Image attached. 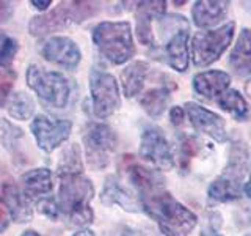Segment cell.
Masks as SVG:
<instances>
[{
	"label": "cell",
	"mask_w": 251,
	"mask_h": 236,
	"mask_svg": "<svg viewBox=\"0 0 251 236\" xmlns=\"http://www.w3.org/2000/svg\"><path fill=\"white\" fill-rule=\"evenodd\" d=\"M27 84L46 104L55 109L66 107L69 101L68 79L55 71H44L38 65H30L27 71Z\"/></svg>",
	"instance_id": "5b68a950"
},
{
	"label": "cell",
	"mask_w": 251,
	"mask_h": 236,
	"mask_svg": "<svg viewBox=\"0 0 251 236\" xmlns=\"http://www.w3.org/2000/svg\"><path fill=\"white\" fill-rule=\"evenodd\" d=\"M214 236H222V235H218V233H217V235H214Z\"/></svg>",
	"instance_id": "60d3db41"
},
{
	"label": "cell",
	"mask_w": 251,
	"mask_h": 236,
	"mask_svg": "<svg viewBox=\"0 0 251 236\" xmlns=\"http://www.w3.org/2000/svg\"><path fill=\"white\" fill-rule=\"evenodd\" d=\"M22 236H41V235H38V233L33 232V230H28V232H24Z\"/></svg>",
	"instance_id": "f35d334b"
},
{
	"label": "cell",
	"mask_w": 251,
	"mask_h": 236,
	"mask_svg": "<svg viewBox=\"0 0 251 236\" xmlns=\"http://www.w3.org/2000/svg\"><path fill=\"white\" fill-rule=\"evenodd\" d=\"M120 167L127 175L130 183L138 189L140 195L155 191V189H160L163 186V179L155 172L140 165L133 159V156H123Z\"/></svg>",
	"instance_id": "9a60e30c"
},
{
	"label": "cell",
	"mask_w": 251,
	"mask_h": 236,
	"mask_svg": "<svg viewBox=\"0 0 251 236\" xmlns=\"http://www.w3.org/2000/svg\"><path fill=\"white\" fill-rule=\"evenodd\" d=\"M229 8V2H196L193 5V21L198 27L215 26L225 16Z\"/></svg>",
	"instance_id": "ffe728a7"
},
{
	"label": "cell",
	"mask_w": 251,
	"mask_h": 236,
	"mask_svg": "<svg viewBox=\"0 0 251 236\" xmlns=\"http://www.w3.org/2000/svg\"><path fill=\"white\" fill-rule=\"evenodd\" d=\"M10 217H11L10 209H8L3 200H0V233H2L8 227V224H10Z\"/></svg>",
	"instance_id": "1f68e13d"
},
{
	"label": "cell",
	"mask_w": 251,
	"mask_h": 236,
	"mask_svg": "<svg viewBox=\"0 0 251 236\" xmlns=\"http://www.w3.org/2000/svg\"><path fill=\"white\" fill-rule=\"evenodd\" d=\"M43 57L55 65H60L66 69H74L80 63L82 54L78 46L73 39L65 36H53L47 39L43 46Z\"/></svg>",
	"instance_id": "4fadbf2b"
},
{
	"label": "cell",
	"mask_w": 251,
	"mask_h": 236,
	"mask_svg": "<svg viewBox=\"0 0 251 236\" xmlns=\"http://www.w3.org/2000/svg\"><path fill=\"white\" fill-rule=\"evenodd\" d=\"M168 101H170V90L165 88V87H159V88L146 91L141 96L140 104L149 117L159 118L165 112V109H167Z\"/></svg>",
	"instance_id": "cb8c5ba5"
},
{
	"label": "cell",
	"mask_w": 251,
	"mask_h": 236,
	"mask_svg": "<svg viewBox=\"0 0 251 236\" xmlns=\"http://www.w3.org/2000/svg\"><path fill=\"white\" fill-rule=\"evenodd\" d=\"M140 156L145 161L151 162L159 170H170L175 161H173L171 147L163 132L157 128H148L141 136Z\"/></svg>",
	"instance_id": "7c38bea8"
},
{
	"label": "cell",
	"mask_w": 251,
	"mask_h": 236,
	"mask_svg": "<svg viewBox=\"0 0 251 236\" xmlns=\"http://www.w3.org/2000/svg\"><path fill=\"white\" fill-rule=\"evenodd\" d=\"M16 73L11 66H0V106L6 101L13 90Z\"/></svg>",
	"instance_id": "f1b7e54d"
},
{
	"label": "cell",
	"mask_w": 251,
	"mask_h": 236,
	"mask_svg": "<svg viewBox=\"0 0 251 236\" xmlns=\"http://www.w3.org/2000/svg\"><path fill=\"white\" fill-rule=\"evenodd\" d=\"M234 22H227L215 30L198 31L192 39V59L196 66H209L222 57L234 36Z\"/></svg>",
	"instance_id": "8992f818"
},
{
	"label": "cell",
	"mask_w": 251,
	"mask_h": 236,
	"mask_svg": "<svg viewBox=\"0 0 251 236\" xmlns=\"http://www.w3.org/2000/svg\"><path fill=\"white\" fill-rule=\"evenodd\" d=\"M18 41L11 36L0 35V66H10L16 52H18Z\"/></svg>",
	"instance_id": "83f0119b"
},
{
	"label": "cell",
	"mask_w": 251,
	"mask_h": 236,
	"mask_svg": "<svg viewBox=\"0 0 251 236\" xmlns=\"http://www.w3.org/2000/svg\"><path fill=\"white\" fill-rule=\"evenodd\" d=\"M231 77L223 71H204L193 77L195 91L207 99H218L225 91H227Z\"/></svg>",
	"instance_id": "e0dca14e"
},
{
	"label": "cell",
	"mask_w": 251,
	"mask_h": 236,
	"mask_svg": "<svg viewBox=\"0 0 251 236\" xmlns=\"http://www.w3.org/2000/svg\"><path fill=\"white\" fill-rule=\"evenodd\" d=\"M229 65L237 74H251V29L242 30L229 55Z\"/></svg>",
	"instance_id": "44dd1931"
},
{
	"label": "cell",
	"mask_w": 251,
	"mask_h": 236,
	"mask_svg": "<svg viewBox=\"0 0 251 236\" xmlns=\"http://www.w3.org/2000/svg\"><path fill=\"white\" fill-rule=\"evenodd\" d=\"M185 112L190 118L195 129H198L204 134H207L217 142H226L227 134L225 129V120L220 115L210 112V110L201 107L196 102H187Z\"/></svg>",
	"instance_id": "5bb4252c"
},
{
	"label": "cell",
	"mask_w": 251,
	"mask_h": 236,
	"mask_svg": "<svg viewBox=\"0 0 251 236\" xmlns=\"http://www.w3.org/2000/svg\"><path fill=\"white\" fill-rule=\"evenodd\" d=\"M74 236H94V233L91 230H82V232H77Z\"/></svg>",
	"instance_id": "d590c367"
},
{
	"label": "cell",
	"mask_w": 251,
	"mask_h": 236,
	"mask_svg": "<svg viewBox=\"0 0 251 236\" xmlns=\"http://www.w3.org/2000/svg\"><path fill=\"white\" fill-rule=\"evenodd\" d=\"M149 71V65L146 61H133L123 71L121 74V82H123V90L127 98L135 96L143 88L146 74Z\"/></svg>",
	"instance_id": "7402d4cb"
},
{
	"label": "cell",
	"mask_w": 251,
	"mask_h": 236,
	"mask_svg": "<svg viewBox=\"0 0 251 236\" xmlns=\"http://www.w3.org/2000/svg\"><path fill=\"white\" fill-rule=\"evenodd\" d=\"M93 41L113 65H123L135 54L129 22H100L93 30Z\"/></svg>",
	"instance_id": "3957f363"
},
{
	"label": "cell",
	"mask_w": 251,
	"mask_h": 236,
	"mask_svg": "<svg viewBox=\"0 0 251 236\" xmlns=\"http://www.w3.org/2000/svg\"><path fill=\"white\" fill-rule=\"evenodd\" d=\"M38 209H39V212H43V214L47 216L49 219H57L60 214L58 203L53 199H41L38 202Z\"/></svg>",
	"instance_id": "4dcf8cb0"
},
{
	"label": "cell",
	"mask_w": 251,
	"mask_h": 236,
	"mask_svg": "<svg viewBox=\"0 0 251 236\" xmlns=\"http://www.w3.org/2000/svg\"><path fill=\"white\" fill-rule=\"evenodd\" d=\"M13 13V5L10 2H0V22L6 21Z\"/></svg>",
	"instance_id": "836d02e7"
},
{
	"label": "cell",
	"mask_w": 251,
	"mask_h": 236,
	"mask_svg": "<svg viewBox=\"0 0 251 236\" xmlns=\"http://www.w3.org/2000/svg\"><path fill=\"white\" fill-rule=\"evenodd\" d=\"M102 202L107 205L116 203V205H120L121 208H124L126 211H132V212L140 209L135 199H133V197L126 191L113 177L107 178L104 191H102Z\"/></svg>",
	"instance_id": "603a6c76"
},
{
	"label": "cell",
	"mask_w": 251,
	"mask_h": 236,
	"mask_svg": "<svg viewBox=\"0 0 251 236\" xmlns=\"http://www.w3.org/2000/svg\"><path fill=\"white\" fill-rule=\"evenodd\" d=\"M85 153L93 169H104L116 149V136L107 124L91 123L83 134Z\"/></svg>",
	"instance_id": "52a82bcc"
},
{
	"label": "cell",
	"mask_w": 251,
	"mask_h": 236,
	"mask_svg": "<svg viewBox=\"0 0 251 236\" xmlns=\"http://www.w3.org/2000/svg\"><path fill=\"white\" fill-rule=\"evenodd\" d=\"M245 90H247V93H248L250 96H251V81H250V82L247 84V88H245Z\"/></svg>",
	"instance_id": "ab89813d"
},
{
	"label": "cell",
	"mask_w": 251,
	"mask_h": 236,
	"mask_svg": "<svg viewBox=\"0 0 251 236\" xmlns=\"http://www.w3.org/2000/svg\"><path fill=\"white\" fill-rule=\"evenodd\" d=\"M167 11V2H140L137 6V35L145 46L154 43L151 24L152 19H159Z\"/></svg>",
	"instance_id": "2e32d148"
},
{
	"label": "cell",
	"mask_w": 251,
	"mask_h": 236,
	"mask_svg": "<svg viewBox=\"0 0 251 236\" xmlns=\"http://www.w3.org/2000/svg\"><path fill=\"white\" fill-rule=\"evenodd\" d=\"M71 129H73V123L69 120L50 118L47 115H36L31 121V132L36 139V144L47 153L60 147L69 137Z\"/></svg>",
	"instance_id": "8fae6325"
},
{
	"label": "cell",
	"mask_w": 251,
	"mask_h": 236,
	"mask_svg": "<svg viewBox=\"0 0 251 236\" xmlns=\"http://www.w3.org/2000/svg\"><path fill=\"white\" fill-rule=\"evenodd\" d=\"M94 195V189L90 179L80 173L60 175L58 189V208L69 222V225L85 227L93 222V211L90 202Z\"/></svg>",
	"instance_id": "7a4b0ae2"
},
{
	"label": "cell",
	"mask_w": 251,
	"mask_h": 236,
	"mask_svg": "<svg viewBox=\"0 0 251 236\" xmlns=\"http://www.w3.org/2000/svg\"><path fill=\"white\" fill-rule=\"evenodd\" d=\"M184 117H185V110L182 107H173L170 110V118H171V123L173 124H176V126L182 124Z\"/></svg>",
	"instance_id": "d6a6232c"
},
{
	"label": "cell",
	"mask_w": 251,
	"mask_h": 236,
	"mask_svg": "<svg viewBox=\"0 0 251 236\" xmlns=\"http://www.w3.org/2000/svg\"><path fill=\"white\" fill-rule=\"evenodd\" d=\"M24 194L30 199H39L52 191V172L49 169H33L21 177Z\"/></svg>",
	"instance_id": "ac0fdd59"
},
{
	"label": "cell",
	"mask_w": 251,
	"mask_h": 236,
	"mask_svg": "<svg viewBox=\"0 0 251 236\" xmlns=\"http://www.w3.org/2000/svg\"><path fill=\"white\" fill-rule=\"evenodd\" d=\"M160 29L173 31L165 44V55L170 66L184 73L188 68V22L184 16H168L160 22Z\"/></svg>",
	"instance_id": "ba28073f"
},
{
	"label": "cell",
	"mask_w": 251,
	"mask_h": 236,
	"mask_svg": "<svg viewBox=\"0 0 251 236\" xmlns=\"http://www.w3.org/2000/svg\"><path fill=\"white\" fill-rule=\"evenodd\" d=\"M82 172V162H80V151L77 145H71L61 156L58 173L60 175H73V173Z\"/></svg>",
	"instance_id": "4316f807"
},
{
	"label": "cell",
	"mask_w": 251,
	"mask_h": 236,
	"mask_svg": "<svg viewBox=\"0 0 251 236\" xmlns=\"http://www.w3.org/2000/svg\"><path fill=\"white\" fill-rule=\"evenodd\" d=\"M245 194L251 199V177H250V181H248L247 186H245Z\"/></svg>",
	"instance_id": "8d00e7d4"
},
{
	"label": "cell",
	"mask_w": 251,
	"mask_h": 236,
	"mask_svg": "<svg viewBox=\"0 0 251 236\" xmlns=\"http://www.w3.org/2000/svg\"><path fill=\"white\" fill-rule=\"evenodd\" d=\"M217 102L223 110L229 112L235 118V120L243 121V120H247V118H248V114H250L248 104H247V101L243 99V96L237 90L225 91L222 96L217 99Z\"/></svg>",
	"instance_id": "d4e9b609"
},
{
	"label": "cell",
	"mask_w": 251,
	"mask_h": 236,
	"mask_svg": "<svg viewBox=\"0 0 251 236\" xmlns=\"http://www.w3.org/2000/svg\"><path fill=\"white\" fill-rule=\"evenodd\" d=\"M141 206L155 220L165 236H188L198 224L195 212L163 191V187L141 195Z\"/></svg>",
	"instance_id": "6da1fadb"
},
{
	"label": "cell",
	"mask_w": 251,
	"mask_h": 236,
	"mask_svg": "<svg viewBox=\"0 0 251 236\" xmlns=\"http://www.w3.org/2000/svg\"><path fill=\"white\" fill-rule=\"evenodd\" d=\"M124 236H143V235H140L138 232H132V230H127L124 233Z\"/></svg>",
	"instance_id": "74e56055"
},
{
	"label": "cell",
	"mask_w": 251,
	"mask_h": 236,
	"mask_svg": "<svg viewBox=\"0 0 251 236\" xmlns=\"http://www.w3.org/2000/svg\"><path fill=\"white\" fill-rule=\"evenodd\" d=\"M3 202L10 209V214L13 217L14 222L22 224V222H28L31 219V208L28 205V199L25 194L21 192L18 187L11 183H6L3 186Z\"/></svg>",
	"instance_id": "d6986e66"
},
{
	"label": "cell",
	"mask_w": 251,
	"mask_h": 236,
	"mask_svg": "<svg viewBox=\"0 0 251 236\" xmlns=\"http://www.w3.org/2000/svg\"><path fill=\"white\" fill-rule=\"evenodd\" d=\"M247 236H251V235H247Z\"/></svg>",
	"instance_id": "b9f144b4"
},
{
	"label": "cell",
	"mask_w": 251,
	"mask_h": 236,
	"mask_svg": "<svg viewBox=\"0 0 251 236\" xmlns=\"http://www.w3.org/2000/svg\"><path fill=\"white\" fill-rule=\"evenodd\" d=\"M8 114H10L14 120H28L35 112V102L27 93H14L11 94L10 101H8Z\"/></svg>",
	"instance_id": "484cf974"
},
{
	"label": "cell",
	"mask_w": 251,
	"mask_h": 236,
	"mask_svg": "<svg viewBox=\"0 0 251 236\" xmlns=\"http://www.w3.org/2000/svg\"><path fill=\"white\" fill-rule=\"evenodd\" d=\"M90 88L93 98V110L96 117L107 118L120 107V91H118L116 79L112 74L93 71L90 79Z\"/></svg>",
	"instance_id": "9c48e42d"
},
{
	"label": "cell",
	"mask_w": 251,
	"mask_h": 236,
	"mask_svg": "<svg viewBox=\"0 0 251 236\" xmlns=\"http://www.w3.org/2000/svg\"><path fill=\"white\" fill-rule=\"evenodd\" d=\"M96 5L98 3L93 2H61L50 13L31 19L28 30L31 35L41 36L55 30L66 29L93 16L98 10Z\"/></svg>",
	"instance_id": "277c9868"
},
{
	"label": "cell",
	"mask_w": 251,
	"mask_h": 236,
	"mask_svg": "<svg viewBox=\"0 0 251 236\" xmlns=\"http://www.w3.org/2000/svg\"><path fill=\"white\" fill-rule=\"evenodd\" d=\"M245 164L247 157L232 156L231 162L227 165L226 172L222 177L217 178L209 187V197L214 202H232L242 195V179L245 175Z\"/></svg>",
	"instance_id": "30bf717a"
},
{
	"label": "cell",
	"mask_w": 251,
	"mask_h": 236,
	"mask_svg": "<svg viewBox=\"0 0 251 236\" xmlns=\"http://www.w3.org/2000/svg\"><path fill=\"white\" fill-rule=\"evenodd\" d=\"M200 142L192 136H185L180 140V165L184 169L188 167V162L192 161V157L198 153Z\"/></svg>",
	"instance_id": "f546056e"
},
{
	"label": "cell",
	"mask_w": 251,
	"mask_h": 236,
	"mask_svg": "<svg viewBox=\"0 0 251 236\" xmlns=\"http://www.w3.org/2000/svg\"><path fill=\"white\" fill-rule=\"evenodd\" d=\"M31 5H35L38 10H46L47 6L52 5V2H50V0H46V2H38V0H31Z\"/></svg>",
	"instance_id": "e575fe53"
}]
</instances>
